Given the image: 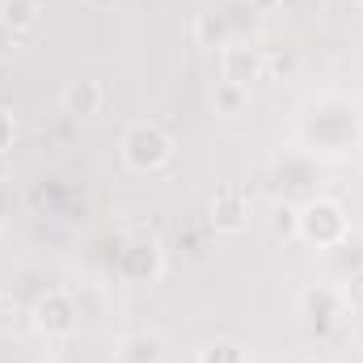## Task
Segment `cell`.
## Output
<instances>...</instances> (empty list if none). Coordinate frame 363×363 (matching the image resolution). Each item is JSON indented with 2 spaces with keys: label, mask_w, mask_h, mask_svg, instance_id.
<instances>
[{
  "label": "cell",
  "mask_w": 363,
  "mask_h": 363,
  "mask_svg": "<svg viewBox=\"0 0 363 363\" xmlns=\"http://www.w3.org/2000/svg\"><path fill=\"white\" fill-rule=\"evenodd\" d=\"M169 157V140L157 131V127H135L131 135H127V161L135 165V169H152V165H161Z\"/></svg>",
  "instance_id": "6da1fadb"
},
{
  "label": "cell",
  "mask_w": 363,
  "mask_h": 363,
  "mask_svg": "<svg viewBox=\"0 0 363 363\" xmlns=\"http://www.w3.org/2000/svg\"><path fill=\"white\" fill-rule=\"evenodd\" d=\"M300 228H304V237L308 241H317V245H330V241H338L342 237V211L334 207V203H313L308 211H304V220H300Z\"/></svg>",
  "instance_id": "7a4b0ae2"
},
{
  "label": "cell",
  "mask_w": 363,
  "mask_h": 363,
  "mask_svg": "<svg viewBox=\"0 0 363 363\" xmlns=\"http://www.w3.org/2000/svg\"><path fill=\"white\" fill-rule=\"evenodd\" d=\"M211 220H216L220 228H241V224H245V203H241V194L224 190L220 203L211 207Z\"/></svg>",
  "instance_id": "3957f363"
},
{
  "label": "cell",
  "mask_w": 363,
  "mask_h": 363,
  "mask_svg": "<svg viewBox=\"0 0 363 363\" xmlns=\"http://www.w3.org/2000/svg\"><path fill=\"white\" fill-rule=\"evenodd\" d=\"M4 21H9V30H34V21H38L34 0H4Z\"/></svg>",
  "instance_id": "277c9868"
},
{
  "label": "cell",
  "mask_w": 363,
  "mask_h": 363,
  "mask_svg": "<svg viewBox=\"0 0 363 363\" xmlns=\"http://www.w3.org/2000/svg\"><path fill=\"white\" fill-rule=\"evenodd\" d=\"M254 55H245V51H228L224 55V81H233V85H245L250 77H254Z\"/></svg>",
  "instance_id": "5b68a950"
},
{
  "label": "cell",
  "mask_w": 363,
  "mask_h": 363,
  "mask_svg": "<svg viewBox=\"0 0 363 363\" xmlns=\"http://www.w3.org/2000/svg\"><path fill=\"white\" fill-rule=\"evenodd\" d=\"M97 101H101V93H97L93 81H81V85H72V89H68V106H72L77 114H93V110H97Z\"/></svg>",
  "instance_id": "8992f818"
},
{
  "label": "cell",
  "mask_w": 363,
  "mask_h": 363,
  "mask_svg": "<svg viewBox=\"0 0 363 363\" xmlns=\"http://www.w3.org/2000/svg\"><path fill=\"white\" fill-rule=\"evenodd\" d=\"M207 363H241V355H237V347H211Z\"/></svg>",
  "instance_id": "52a82bcc"
},
{
  "label": "cell",
  "mask_w": 363,
  "mask_h": 363,
  "mask_svg": "<svg viewBox=\"0 0 363 363\" xmlns=\"http://www.w3.org/2000/svg\"><path fill=\"white\" fill-rule=\"evenodd\" d=\"M220 106H224V110H237V106H241V85L228 81V85L220 89Z\"/></svg>",
  "instance_id": "ba28073f"
},
{
  "label": "cell",
  "mask_w": 363,
  "mask_h": 363,
  "mask_svg": "<svg viewBox=\"0 0 363 363\" xmlns=\"http://www.w3.org/2000/svg\"><path fill=\"white\" fill-rule=\"evenodd\" d=\"M4 144H9V123L0 118V148H4Z\"/></svg>",
  "instance_id": "9c48e42d"
},
{
  "label": "cell",
  "mask_w": 363,
  "mask_h": 363,
  "mask_svg": "<svg viewBox=\"0 0 363 363\" xmlns=\"http://www.w3.org/2000/svg\"><path fill=\"white\" fill-rule=\"evenodd\" d=\"M351 296H355V300H363V279H355V287H351Z\"/></svg>",
  "instance_id": "30bf717a"
}]
</instances>
